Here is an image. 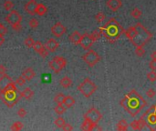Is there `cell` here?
<instances>
[{
	"mask_svg": "<svg viewBox=\"0 0 156 131\" xmlns=\"http://www.w3.org/2000/svg\"><path fill=\"white\" fill-rule=\"evenodd\" d=\"M120 105L134 118L147 106V102L136 90L132 89L120 101Z\"/></svg>",
	"mask_w": 156,
	"mask_h": 131,
	"instance_id": "6da1fadb",
	"label": "cell"
},
{
	"mask_svg": "<svg viewBox=\"0 0 156 131\" xmlns=\"http://www.w3.org/2000/svg\"><path fill=\"white\" fill-rule=\"evenodd\" d=\"M124 34L135 47L140 46H144L152 38V33L141 23H137L136 25L129 27L125 30Z\"/></svg>",
	"mask_w": 156,
	"mask_h": 131,
	"instance_id": "7a4b0ae2",
	"label": "cell"
},
{
	"mask_svg": "<svg viewBox=\"0 0 156 131\" xmlns=\"http://www.w3.org/2000/svg\"><path fill=\"white\" fill-rule=\"evenodd\" d=\"M100 31L105 38L111 43H114L116 40H118L122 34L125 33V29H124L120 23L114 18H111L104 26H101Z\"/></svg>",
	"mask_w": 156,
	"mask_h": 131,
	"instance_id": "3957f363",
	"label": "cell"
},
{
	"mask_svg": "<svg viewBox=\"0 0 156 131\" xmlns=\"http://www.w3.org/2000/svg\"><path fill=\"white\" fill-rule=\"evenodd\" d=\"M16 85V82L11 81L5 89L0 91V99L7 107H13L21 98V92Z\"/></svg>",
	"mask_w": 156,
	"mask_h": 131,
	"instance_id": "277c9868",
	"label": "cell"
},
{
	"mask_svg": "<svg viewBox=\"0 0 156 131\" xmlns=\"http://www.w3.org/2000/svg\"><path fill=\"white\" fill-rule=\"evenodd\" d=\"M97 89H98V88H97L96 84L89 77H86L81 83L78 86V90L87 98L91 96L96 92Z\"/></svg>",
	"mask_w": 156,
	"mask_h": 131,
	"instance_id": "5b68a950",
	"label": "cell"
},
{
	"mask_svg": "<svg viewBox=\"0 0 156 131\" xmlns=\"http://www.w3.org/2000/svg\"><path fill=\"white\" fill-rule=\"evenodd\" d=\"M5 20L11 26V27L15 31L18 32L21 30V28H22V26H21L22 16L20 15V14L17 10L12 9L11 11H9V13L5 18Z\"/></svg>",
	"mask_w": 156,
	"mask_h": 131,
	"instance_id": "8992f818",
	"label": "cell"
},
{
	"mask_svg": "<svg viewBox=\"0 0 156 131\" xmlns=\"http://www.w3.org/2000/svg\"><path fill=\"white\" fill-rule=\"evenodd\" d=\"M142 118L144 120L146 127L150 130H156V104L152 105L143 115Z\"/></svg>",
	"mask_w": 156,
	"mask_h": 131,
	"instance_id": "52a82bcc",
	"label": "cell"
},
{
	"mask_svg": "<svg viewBox=\"0 0 156 131\" xmlns=\"http://www.w3.org/2000/svg\"><path fill=\"white\" fill-rule=\"evenodd\" d=\"M102 118L101 113L96 107H90L84 115V119L89 120L94 126H97Z\"/></svg>",
	"mask_w": 156,
	"mask_h": 131,
	"instance_id": "ba28073f",
	"label": "cell"
},
{
	"mask_svg": "<svg viewBox=\"0 0 156 131\" xmlns=\"http://www.w3.org/2000/svg\"><path fill=\"white\" fill-rule=\"evenodd\" d=\"M82 59L84 60V62L90 68H93L96 64H98L101 60V57L100 55L95 52L92 49H89L88 52L82 56Z\"/></svg>",
	"mask_w": 156,
	"mask_h": 131,
	"instance_id": "9c48e42d",
	"label": "cell"
},
{
	"mask_svg": "<svg viewBox=\"0 0 156 131\" xmlns=\"http://www.w3.org/2000/svg\"><path fill=\"white\" fill-rule=\"evenodd\" d=\"M67 65V60L63 57H55L50 63L49 66L50 68L56 73L58 74L62 69H63Z\"/></svg>",
	"mask_w": 156,
	"mask_h": 131,
	"instance_id": "30bf717a",
	"label": "cell"
},
{
	"mask_svg": "<svg viewBox=\"0 0 156 131\" xmlns=\"http://www.w3.org/2000/svg\"><path fill=\"white\" fill-rule=\"evenodd\" d=\"M94 40L91 38L90 34H88V33H85L84 35H82V38H81V43L80 45L81 46V47L85 50H89L90 49V47L92 46V45L94 44Z\"/></svg>",
	"mask_w": 156,
	"mask_h": 131,
	"instance_id": "8fae6325",
	"label": "cell"
},
{
	"mask_svg": "<svg viewBox=\"0 0 156 131\" xmlns=\"http://www.w3.org/2000/svg\"><path fill=\"white\" fill-rule=\"evenodd\" d=\"M67 31V28L62 25L60 22L56 23L52 27H51V33L56 37V38H60L63 36Z\"/></svg>",
	"mask_w": 156,
	"mask_h": 131,
	"instance_id": "7c38bea8",
	"label": "cell"
},
{
	"mask_svg": "<svg viewBox=\"0 0 156 131\" xmlns=\"http://www.w3.org/2000/svg\"><path fill=\"white\" fill-rule=\"evenodd\" d=\"M33 49L35 50V52L39 54L43 58L47 57H48V55H49V50L46 48L45 45H43L40 41H36L35 42Z\"/></svg>",
	"mask_w": 156,
	"mask_h": 131,
	"instance_id": "4fadbf2b",
	"label": "cell"
},
{
	"mask_svg": "<svg viewBox=\"0 0 156 131\" xmlns=\"http://www.w3.org/2000/svg\"><path fill=\"white\" fill-rule=\"evenodd\" d=\"M106 6L112 12H117L122 7L121 0H107Z\"/></svg>",
	"mask_w": 156,
	"mask_h": 131,
	"instance_id": "5bb4252c",
	"label": "cell"
},
{
	"mask_svg": "<svg viewBox=\"0 0 156 131\" xmlns=\"http://www.w3.org/2000/svg\"><path fill=\"white\" fill-rule=\"evenodd\" d=\"M37 6H38V3L36 2V0H28V1L26 3L24 8H25V11L27 13H28L31 15H33L36 14Z\"/></svg>",
	"mask_w": 156,
	"mask_h": 131,
	"instance_id": "9a60e30c",
	"label": "cell"
},
{
	"mask_svg": "<svg viewBox=\"0 0 156 131\" xmlns=\"http://www.w3.org/2000/svg\"><path fill=\"white\" fill-rule=\"evenodd\" d=\"M58 46H59L58 42L55 40L54 38H50L45 44V46L49 50V52H55L57 50V48L58 47Z\"/></svg>",
	"mask_w": 156,
	"mask_h": 131,
	"instance_id": "2e32d148",
	"label": "cell"
},
{
	"mask_svg": "<svg viewBox=\"0 0 156 131\" xmlns=\"http://www.w3.org/2000/svg\"><path fill=\"white\" fill-rule=\"evenodd\" d=\"M130 125H131L132 128L134 129V130H142L143 128H144L146 127L145 122H144V120L142 118L140 119H138V120L132 121Z\"/></svg>",
	"mask_w": 156,
	"mask_h": 131,
	"instance_id": "e0dca14e",
	"label": "cell"
},
{
	"mask_svg": "<svg viewBox=\"0 0 156 131\" xmlns=\"http://www.w3.org/2000/svg\"><path fill=\"white\" fill-rule=\"evenodd\" d=\"M81 38H82V35L81 34L80 32L74 31L72 34L69 36V41L72 44H74V45H80L81 40Z\"/></svg>",
	"mask_w": 156,
	"mask_h": 131,
	"instance_id": "ac0fdd59",
	"label": "cell"
},
{
	"mask_svg": "<svg viewBox=\"0 0 156 131\" xmlns=\"http://www.w3.org/2000/svg\"><path fill=\"white\" fill-rule=\"evenodd\" d=\"M11 81H13L11 79V77L9 76H7V74L1 76V77H0V91L3 90L6 88V87L10 83Z\"/></svg>",
	"mask_w": 156,
	"mask_h": 131,
	"instance_id": "d6986e66",
	"label": "cell"
},
{
	"mask_svg": "<svg viewBox=\"0 0 156 131\" xmlns=\"http://www.w3.org/2000/svg\"><path fill=\"white\" fill-rule=\"evenodd\" d=\"M22 76L27 79V80H31L35 76H36V73H35V71L33 70V68H26L23 72H22Z\"/></svg>",
	"mask_w": 156,
	"mask_h": 131,
	"instance_id": "ffe728a7",
	"label": "cell"
},
{
	"mask_svg": "<svg viewBox=\"0 0 156 131\" xmlns=\"http://www.w3.org/2000/svg\"><path fill=\"white\" fill-rule=\"evenodd\" d=\"M76 103V100H75V98L71 96H66L64 97V100H63V104L67 108H69L71 107H73Z\"/></svg>",
	"mask_w": 156,
	"mask_h": 131,
	"instance_id": "44dd1931",
	"label": "cell"
},
{
	"mask_svg": "<svg viewBox=\"0 0 156 131\" xmlns=\"http://www.w3.org/2000/svg\"><path fill=\"white\" fill-rule=\"evenodd\" d=\"M59 84L62 88H69L72 85V80L69 77H64L59 80Z\"/></svg>",
	"mask_w": 156,
	"mask_h": 131,
	"instance_id": "7402d4cb",
	"label": "cell"
},
{
	"mask_svg": "<svg viewBox=\"0 0 156 131\" xmlns=\"http://www.w3.org/2000/svg\"><path fill=\"white\" fill-rule=\"evenodd\" d=\"M95 127H96V126H94L91 122H89V120L84 119L83 123L81 124V130H85V131H91V130H94Z\"/></svg>",
	"mask_w": 156,
	"mask_h": 131,
	"instance_id": "603a6c76",
	"label": "cell"
},
{
	"mask_svg": "<svg viewBox=\"0 0 156 131\" xmlns=\"http://www.w3.org/2000/svg\"><path fill=\"white\" fill-rule=\"evenodd\" d=\"M33 96H34V92L31 90L29 88H26L21 92V97H24V98H26V99H27V100L31 99V98L33 97Z\"/></svg>",
	"mask_w": 156,
	"mask_h": 131,
	"instance_id": "cb8c5ba5",
	"label": "cell"
},
{
	"mask_svg": "<svg viewBox=\"0 0 156 131\" xmlns=\"http://www.w3.org/2000/svg\"><path fill=\"white\" fill-rule=\"evenodd\" d=\"M128 127H129V124L127 123V121L125 119H121L118 122L116 129L120 131H125L128 129Z\"/></svg>",
	"mask_w": 156,
	"mask_h": 131,
	"instance_id": "d4e9b609",
	"label": "cell"
},
{
	"mask_svg": "<svg viewBox=\"0 0 156 131\" xmlns=\"http://www.w3.org/2000/svg\"><path fill=\"white\" fill-rule=\"evenodd\" d=\"M47 12H48V8L43 4H38L37 8H36V14L38 15H44Z\"/></svg>",
	"mask_w": 156,
	"mask_h": 131,
	"instance_id": "484cf974",
	"label": "cell"
},
{
	"mask_svg": "<svg viewBox=\"0 0 156 131\" xmlns=\"http://www.w3.org/2000/svg\"><path fill=\"white\" fill-rule=\"evenodd\" d=\"M55 112L58 114V115H62V114H64L67 110V107L63 105V104H58L55 108H54Z\"/></svg>",
	"mask_w": 156,
	"mask_h": 131,
	"instance_id": "4316f807",
	"label": "cell"
},
{
	"mask_svg": "<svg viewBox=\"0 0 156 131\" xmlns=\"http://www.w3.org/2000/svg\"><path fill=\"white\" fill-rule=\"evenodd\" d=\"M142 15H143L142 11L140 10L138 7H134V8L132 9V13H131V15L132 16V18H133L134 19H139V18L142 16Z\"/></svg>",
	"mask_w": 156,
	"mask_h": 131,
	"instance_id": "83f0119b",
	"label": "cell"
},
{
	"mask_svg": "<svg viewBox=\"0 0 156 131\" xmlns=\"http://www.w3.org/2000/svg\"><path fill=\"white\" fill-rule=\"evenodd\" d=\"M54 124H55V126H56L57 127H58V128H62V127H64V125L66 124V122H65V120H64L63 118L58 117V118H57L55 119Z\"/></svg>",
	"mask_w": 156,
	"mask_h": 131,
	"instance_id": "f1b7e54d",
	"label": "cell"
},
{
	"mask_svg": "<svg viewBox=\"0 0 156 131\" xmlns=\"http://www.w3.org/2000/svg\"><path fill=\"white\" fill-rule=\"evenodd\" d=\"M90 36H91V38H93V40H94V41H97V40H99V39L101 38L102 34H101V32L100 31V29H99V30L96 29V30H94V31H93V32L91 33Z\"/></svg>",
	"mask_w": 156,
	"mask_h": 131,
	"instance_id": "f546056e",
	"label": "cell"
},
{
	"mask_svg": "<svg viewBox=\"0 0 156 131\" xmlns=\"http://www.w3.org/2000/svg\"><path fill=\"white\" fill-rule=\"evenodd\" d=\"M24 43H25V46H26L27 48H33L34 44H35V41H34V39H33L32 38H31V37H27V38L25 39Z\"/></svg>",
	"mask_w": 156,
	"mask_h": 131,
	"instance_id": "4dcf8cb0",
	"label": "cell"
},
{
	"mask_svg": "<svg viewBox=\"0 0 156 131\" xmlns=\"http://www.w3.org/2000/svg\"><path fill=\"white\" fill-rule=\"evenodd\" d=\"M23 128V123L20 122V121H17L13 123V125L11 126L10 129L11 130H15V131H18V130H21Z\"/></svg>",
	"mask_w": 156,
	"mask_h": 131,
	"instance_id": "1f68e13d",
	"label": "cell"
},
{
	"mask_svg": "<svg viewBox=\"0 0 156 131\" xmlns=\"http://www.w3.org/2000/svg\"><path fill=\"white\" fill-rule=\"evenodd\" d=\"M64 94H62V93H58L55 97H54V101L57 103V104H62L63 103V100H64Z\"/></svg>",
	"mask_w": 156,
	"mask_h": 131,
	"instance_id": "d6a6232c",
	"label": "cell"
},
{
	"mask_svg": "<svg viewBox=\"0 0 156 131\" xmlns=\"http://www.w3.org/2000/svg\"><path fill=\"white\" fill-rule=\"evenodd\" d=\"M135 54L138 56V57H143L144 54H145V49L143 48V46H136V49H135Z\"/></svg>",
	"mask_w": 156,
	"mask_h": 131,
	"instance_id": "836d02e7",
	"label": "cell"
},
{
	"mask_svg": "<svg viewBox=\"0 0 156 131\" xmlns=\"http://www.w3.org/2000/svg\"><path fill=\"white\" fill-rule=\"evenodd\" d=\"M3 7H4V9H5V10H7V11H11V10L13 9V7H14V4H13L12 1H10V0H6L5 3H4V5H3Z\"/></svg>",
	"mask_w": 156,
	"mask_h": 131,
	"instance_id": "e575fe53",
	"label": "cell"
},
{
	"mask_svg": "<svg viewBox=\"0 0 156 131\" xmlns=\"http://www.w3.org/2000/svg\"><path fill=\"white\" fill-rule=\"evenodd\" d=\"M147 78L151 82L156 81V71L155 70H152L151 72H148L147 73Z\"/></svg>",
	"mask_w": 156,
	"mask_h": 131,
	"instance_id": "d590c367",
	"label": "cell"
},
{
	"mask_svg": "<svg viewBox=\"0 0 156 131\" xmlns=\"http://www.w3.org/2000/svg\"><path fill=\"white\" fill-rule=\"evenodd\" d=\"M16 82V84L17 85H18V86H20V87H22V86H24L25 84H26V82H27V79L21 75L20 77H18V79L15 81Z\"/></svg>",
	"mask_w": 156,
	"mask_h": 131,
	"instance_id": "8d00e7d4",
	"label": "cell"
},
{
	"mask_svg": "<svg viewBox=\"0 0 156 131\" xmlns=\"http://www.w3.org/2000/svg\"><path fill=\"white\" fill-rule=\"evenodd\" d=\"M28 24H29V26L31 28H37L38 26V25H39V22H38V20L37 18H31L29 20Z\"/></svg>",
	"mask_w": 156,
	"mask_h": 131,
	"instance_id": "74e56055",
	"label": "cell"
},
{
	"mask_svg": "<svg viewBox=\"0 0 156 131\" xmlns=\"http://www.w3.org/2000/svg\"><path fill=\"white\" fill-rule=\"evenodd\" d=\"M95 19H96V21L99 22V23L103 22L104 19H105V15H104V13L100 12V13L96 14V15H95Z\"/></svg>",
	"mask_w": 156,
	"mask_h": 131,
	"instance_id": "f35d334b",
	"label": "cell"
},
{
	"mask_svg": "<svg viewBox=\"0 0 156 131\" xmlns=\"http://www.w3.org/2000/svg\"><path fill=\"white\" fill-rule=\"evenodd\" d=\"M7 33V28L3 25V24H1L0 23V36H5L6 34Z\"/></svg>",
	"mask_w": 156,
	"mask_h": 131,
	"instance_id": "ab89813d",
	"label": "cell"
},
{
	"mask_svg": "<svg viewBox=\"0 0 156 131\" xmlns=\"http://www.w3.org/2000/svg\"><path fill=\"white\" fill-rule=\"evenodd\" d=\"M155 95H156V92H155V90H154L153 88H149V89L146 91V96H148L151 97V98L154 97Z\"/></svg>",
	"mask_w": 156,
	"mask_h": 131,
	"instance_id": "60d3db41",
	"label": "cell"
},
{
	"mask_svg": "<svg viewBox=\"0 0 156 131\" xmlns=\"http://www.w3.org/2000/svg\"><path fill=\"white\" fill-rule=\"evenodd\" d=\"M18 115L19 118H25L27 116V111L25 108H19L18 111Z\"/></svg>",
	"mask_w": 156,
	"mask_h": 131,
	"instance_id": "b9f144b4",
	"label": "cell"
},
{
	"mask_svg": "<svg viewBox=\"0 0 156 131\" xmlns=\"http://www.w3.org/2000/svg\"><path fill=\"white\" fill-rule=\"evenodd\" d=\"M149 68L152 70H155L156 71V59H152L150 63H149Z\"/></svg>",
	"mask_w": 156,
	"mask_h": 131,
	"instance_id": "7bdbcfd3",
	"label": "cell"
},
{
	"mask_svg": "<svg viewBox=\"0 0 156 131\" xmlns=\"http://www.w3.org/2000/svg\"><path fill=\"white\" fill-rule=\"evenodd\" d=\"M62 129H63L64 131H71V130H73V127H72L70 124L66 123V124L64 125V127H62Z\"/></svg>",
	"mask_w": 156,
	"mask_h": 131,
	"instance_id": "ee69618b",
	"label": "cell"
},
{
	"mask_svg": "<svg viewBox=\"0 0 156 131\" xmlns=\"http://www.w3.org/2000/svg\"><path fill=\"white\" fill-rule=\"evenodd\" d=\"M7 73V68H5V66L0 65V76H3Z\"/></svg>",
	"mask_w": 156,
	"mask_h": 131,
	"instance_id": "f6af8a7d",
	"label": "cell"
},
{
	"mask_svg": "<svg viewBox=\"0 0 156 131\" xmlns=\"http://www.w3.org/2000/svg\"><path fill=\"white\" fill-rule=\"evenodd\" d=\"M42 79L45 81V82H49V81H50V79H51V77L49 75V74H46V75H44L43 77H42Z\"/></svg>",
	"mask_w": 156,
	"mask_h": 131,
	"instance_id": "bcb514c9",
	"label": "cell"
},
{
	"mask_svg": "<svg viewBox=\"0 0 156 131\" xmlns=\"http://www.w3.org/2000/svg\"><path fill=\"white\" fill-rule=\"evenodd\" d=\"M4 42H5V38L3 36H0V47L4 44Z\"/></svg>",
	"mask_w": 156,
	"mask_h": 131,
	"instance_id": "7dc6e473",
	"label": "cell"
},
{
	"mask_svg": "<svg viewBox=\"0 0 156 131\" xmlns=\"http://www.w3.org/2000/svg\"><path fill=\"white\" fill-rule=\"evenodd\" d=\"M151 57H152V59H156V50L151 54Z\"/></svg>",
	"mask_w": 156,
	"mask_h": 131,
	"instance_id": "c3c4849f",
	"label": "cell"
}]
</instances>
